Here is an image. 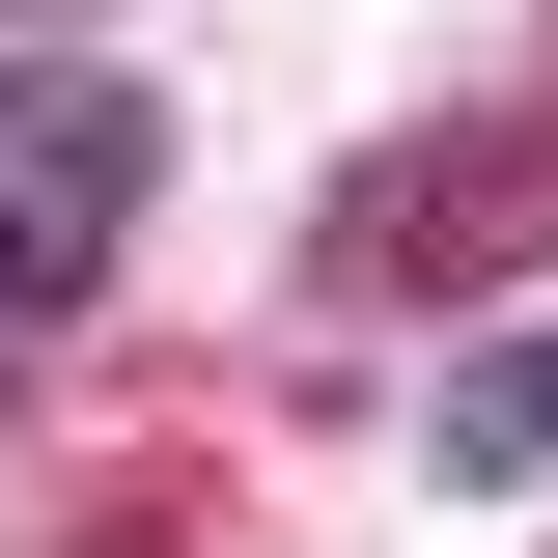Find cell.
<instances>
[{"label": "cell", "mask_w": 558, "mask_h": 558, "mask_svg": "<svg viewBox=\"0 0 558 558\" xmlns=\"http://www.w3.org/2000/svg\"><path fill=\"white\" fill-rule=\"evenodd\" d=\"M140 196H168V112L140 84H0V363L140 252Z\"/></svg>", "instance_id": "obj_2"}, {"label": "cell", "mask_w": 558, "mask_h": 558, "mask_svg": "<svg viewBox=\"0 0 558 558\" xmlns=\"http://www.w3.org/2000/svg\"><path fill=\"white\" fill-rule=\"evenodd\" d=\"M502 252H558V112H475V140H418V168H363L307 223V307H447Z\"/></svg>", "instance_id": "obj_1"}, {"label": "cell", "mask_w": 558, "mask_h": 558, "mask_svg": "<svg viewBox=\"0 0 558 558\" xmlns=\"http://www.w3.org/2000/svg\"><path fill=\"white\" fill-rule=\"evenodd\" d=\"M418 447H447V475H558V307L447 363V418H418Z\"/></svg>", "instance_id": "obj_3"}]
</instances>
